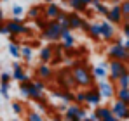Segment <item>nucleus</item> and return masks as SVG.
<instances>
[{"label":"nucleus","instance_id":"1","mask_svg":"<svg viewBox=\"0 0 129 121\" xmlns=\"http://www.w3.org/2000/svg\"><path fill=\"white\" fill-rule=\"evenodd\" d=\"M70 71H72V76L75 80V85H79V86H91L92 85L94 76L91 74L89 68H86V66H73Z\"/></svg>","mask_w":129,"mask_h":121},{"label":"nucleus","instance_id":"2","mask_svg":"<svg viewBox=\"0 0 129 121\" xmlns=\"http://www.w3.org/2000/svg\"><path fill=\"white\" fill-rule=\"evenodd\" d=\"M61 35H63V26H61L58 21H47L45 30H42L44 38H45L47 42L56 43L58 40H61Z\"/></svg>","mask_w":129,"mask_h":121},{"label":"nucleus","instance_id":"3","mask_svg":"<svg viewBox=\"0 0 129 121\" xmlns=\"http://www.w3.org/2000/svg\"><path fill=\"white\" fill-rule=\"evenodd\" d=\"M44 88H45V83L40 78H35V80L28 81V94L26 97L31 99V100H42L44 99Z\"/></svg>","mask_w":129,"mask_h":121},{"label":"nucleus","instance_id":"4","mask_svg":"<svg viewBox=\"0 0 129 121\" xmlns=\"http://www.w3.org/2000/svg\"><path fill=\"white\" fill-rule=\"evenodd\" d=\"M122 43H124L122 40H115V43L108 48V57H110V60H120V62L129 60V52L124 48Z\"/></svg>","mask_w":129,"mask_h":121},{"label":"nucleus","instance_id":"5","mask_svg":"<svg viewBox=\"0 0 129 121\" xmlns=\"http://www.w3.org/2000/svg\"><path fill=\"white\" fill-rule=\"evenodd\" d=\"M9 30V36H19V35H31L30 26H26L21 19H11L5 22Z\"/></svg>","mask_w":129,"mask_h":121},{"label":"nucleus","instance_id":"6","mask_svg":"<svg viewBox=\"0 0 129 121\" xmlns=\"http://www.w3.org/2000/svg\"><path fill=\"white\" fill-rule=\"evenodd\" d=\"M108 69H110L108 76H110V80H112V81H117L120 76H124L126 73H129L126 62H120V60H110Z\"/></svg>","mask_w":129,"mask_h":121},{"label":"nucleus","instance_id":"7","mask_svg":"<svg viewBox=\"0 0 129 121\" xmlns=\"http://www.w3.org/2000/svg\"><path fill=\"white\" fill-rule=\"evenodd\" d=\"M110 111H112L113 118H117V120H120V121L129 120V106L124 104V102L115 100L112 106H110Z\"/></svg>","mask_w":129,"mask_h":121},{"label":"nucleus","instance_id":"8","mask_svg":"<svg viewBox=\"0 0 129 121\" xmlns=\"http://www.w3.org/2000/svg\"><path fill=\"white\" fill-rule=\"evenodd\" d=\"M58 81H59V85L63 86V90H70L72 86H75V80H73L70 69H61V71L58 73Z\"/></svg>","mask_w":129,"mask_h":121},{"label":"nucleus","instance_id":"9","mask_svg":"<svg viewBox=\"0 0 129 121\" xmlns=\"http://www.w3.org/2000/svg\"><path fill=\"white\" fill-rule=\"evenodd\" d=\"M101 95H100V92H98V88L96 86H92V88H89L86 90V104L87 106H94V107H98V106H101Z\"/></svg>","mask_w":129,"mask_h":121},{"label":"nucleus","instance_id":"10","mask_svg":"<svg viewBox=\"0 0 129 121\" xmlns=\"http://www.w3.org/2000/svg\"><path fill=\"white\" fill-rule=\"evenodd\" d=\"M98 92H100V95H101V99H112L113 95H115V90H113V85L110 83V81H105L101 80L98 83Z\"/></svg>","mask_w":129,"mask_h":121},{"label":"nucleus","instance_id":"11","mask_svg":"<svg viewBox=\"0 0 129 121\" xmlns=\"http://www.w3.org/2000/svg\"><path fill=\"white\" fill-rule=\"evenodd\" d=\"M11 78L16 80V81H19V83L30 80V76L24 73V69H23V66L19 64V62H14V64H12V74H11Z\"/></svg>","mask_w":129,"mask_h":121},{"label":"nucleus","instance_id":"12","mask_svg":"<svg viewBox=\"0 0 129 121\" xmlns=\"http://www.w3.org/2000/svg\"><path fill=\"white\" fill-rule=\"evenodd\" d=\"M107 21L110 24H119V22L122 21V12H120V7H119V5H113L112 9H108Z\"/></svg>","mask_w":129,"mask_h":121},{"label":"nucleus","instance_id":"13","mask_svg":"<svg viewBox=\"0 0 129 121\" xmlns=\"http://www.w3.org/2000/svg\"><path fill=\"white\" fill-rule=\"evenodd\" d=\"M59 12H61V9L58 7L56 2H52V4H47V7L44 9V18L49 19V21H56V18H58Z\"/></svg>","mask_w":129,"mask_h":121},{"label":"nucleus","instance_id":"14","mask_svg":"<svg viewBox=\"0 0 129 121\" xmlns=\"http://www.w3.org/2000/svg\"><path fill=\"white\" fill-rule=\"evenodd\" d=\"M94 114H96V118L100 121H112L113 120V114H112L110 107H107V106H98L96 111H94Z\"/></svg>","mask_w":129,"mask_h":121},{"label":"nucleus","instance_id":"15","mask_svg":"<svg viewBox=\"0 0 129 121\" xmlns=\"http://www.w3.org/2000/svg\"><path fill=\"white\" fill-rule=\"evenodd\" d=\"M80 107H82V106H77V104H70V106H66L63 121H72V120H75V118H79Z\"/></svg>","mask_w":129,"mask_h":121},{"label":"nucleus","instance_id":"16","mask_svg":"<svg viewBox=\"0 0 129 121\" xmlns=\"http://www.w3.org/2000/svg\"><path fill=\"white\" fill-rule=\"evenodd\" d=\"M52 56H54V47L52 45H45V47L40 48V52H39V57L42 60V64H49L52 60Z\"/></svg>","mask_w":129,"mask_h":121},{"label":"nucleus","instance_id":"17","mask_svg":"<svg viewBox=\"0 0 129 121\" xmlns=\"http://www.w3.org/2000/svg\"><path fill=\"white\" fill-rule=\"evenodd\" d=\"M100 28H101V38H105V40H112L113 38V35H115L113 24H110L108 21H103V22H100Z\"/></svg>","mask_w":129,"mask_h":121},{"label":"nucleus","instance_id":"18","mask_svg":"<svg viewBox=\"0 0 129 121\" xmlns=\"http://www.w3.org/2000/svg\"><path fill=\"white\" fill-rule=\"evenodd\" d=\"M52 95H54V97H59V99L64 102V106H66V104H68V106L73 104V92H72V90H58V92H54Z\"/></svg>","mask_w":129,"mask_h":121},{"label":"nucleus","instance_id":"19","mask_svg":"<svg viewBox=\"0 0 129 121\" xmlns=\"http://www.w3.org/2000/svg\"><path fill=\"white\" fill-rule=\"evenodd\" d=\"M68 22H70V30H79L82 26L84 19L77 12H68Z\"/></svg>","mask_w":129,"mask_h":121},{"label":"nucleus","instance_id":"20","mask_svg":"<svg viewBox=\"0 0 129 121\" xmlns=\"http://www.w3.org/2000/svg\"><path fill=\"white\" fill-rule=\"evenodd\" d=\"M37 74H39V78L40 80H49L51 76H52V68L49 66V64H40L39 68H37Z\"/></svg>","mask_w":129,"mask_h":121},{"label":"nucleus","instance_id":"21","mask_svg":"<svg viewBox=\"0 0 129 121\" xmlns=\"http://www.w3.org/2000/svg\"><path fill=\"white\" fill-rule=\"evenodd\" d=\"M61 40H63V47L64 48H73L75 47V38H73V35H72V31H66L63 30V35H61Z\"/></svg>","mask_w":129,"mask_h":121},{"label":"nucleus","instance_id":"22","mask_svg":"<svg viewBox=\"0 0 129 121\" xmlns=\"http://www.w3.org/2000/svg\"><path fill=\"white\" fill-rule=\"evenodd\" d=\"M26 14H28L30 19L35 21V19H39V18H42V16H44V7H42V5H33V7L28 9Z\"/></svg>","mask_w":129,"mask_h":121},{"label":"nucleus","instance_id":"23","mask_svg":"<svg viewBox=\"0 0 129 121\" xmlns=\"http://www.w3.org/2000/svg\"><path fill=\"white\" fill-rule=\"evenodd\" d=\"M24 7H23L21 4H16V5H12V9H11V14H12V19H21L23 16H24Z\"/></svg>","mask_w":129,"mask_h":121},{"label":"nucleus","instance_id":"24","mask_svg":"<svg viewBox=\"0 0 129 121\" xmlns=\"http://www.w3.org/2000/svg\"><path fill=\"white\" fill-rule=\"evenodd\" d=\"M92 73H94V76L100 78V80H105L108 76V71H107V68H105V64H100V66L92 68Z\"/></svg>","mask_w":129,"mask_h":121},{"label":"nucleus","instance_id":"25","mask_svg":"<svg viewBox=\"0 0 129 121\" xmlns=\"http://www.w3.org/2000/svg\"><path fill=\"white\" fill-rule=\"evenodd\" d=\"M68 5H70L72 10H75L77 14H79V12H84V10L87 12V7L80 2V0H68Z\"/></svg>","mask_w":129,"mask_h":121},{"label":"nucleus","instance_id":"26","mask_svg":"<svg viewBox=\"0 0 129 121\" xmlns=\"http://www.w3.org/2000/svg\"><path fill=\"white\" fill-rule=\"evenodd\" d=\"M21 57L24 62H30V60L33 59V48L30 47V45H24L21 47Z\"/></svg>","mask_w":129,"mask_h":121},{"label":"nucleus","instance_id":"27","mask_svg":"<svg viewBox=\"0 0 129 121\" xmlns=\"http://www.w3.org/2000/svg\"><path fill=\"white\" fill-rule=\"evenodd\" d=\"M92 38H100L101 36V28H100V22H91L89 24V31H87Z\"/></svg>","mask_w":129,"mask_h":121},{"label":"nucleus","instance_id":"28","mask_svg":"<svg viewBox=\"0 0 129 121\" xmlns=\"http://www.w3.org/2000/svg\"><path fill=\"white\" fill-rule=\"evenodd\" d=\"M9 54H11L14 59H19V57H21V47H19L16 42H11V43H9Z\"/></svg>","mask_w":129,"mask_h":121},{"label":"nucleus","instance_id":"29","mask_svg":"<svg viewBox=\"0 0 129 121\" xmlns=\"http://www.w3.org/2000/svg\"><path fill=\"white\" fill-rule=\"evenodd\" d=\"M115 95H117V100H120V102H124V104H127V106H129V88H127V90L119 88V90L115 92Z\"/></svg>","mask_w":129,"mask_h":121},{"label":"nucleus","instance_id":"30","mask_svg":"<svg viewBox=\"0 0 129 121\" xmlns=\"http://www.w3.org/2000/svg\"><path fill=\"white\" fill-rule=\"evenodd\" d=\"M73 104H77V106H84L86 104V92H77V94H73Z\"/></svg>","mask_w":129,"mask_h":121},{"label":"nucleus","instance_id":"31","mask_svg":"<svg viewBox=\"0 0 129 121\" xmlns=\"http://www.w3.org/2000/svg\"><path fill=\"white\" fill-rule=\"evenodd\" d=\"M26 121H44L42 114L37 112V111H28L26 112Z\"/></svg>","mask_w":129,"mask_h":121},{"label":"nucleus","instance_id":"32","mask_svg":"<svg viewBox=\"0 0 129 121\" xmlns=\"http://www.w3.org/2000/svg\"><path fill=\"white\" fill-rule=\"evenodd\" d=\"M117 83H119V88L127 90V88H129V73H126L124 76H120V78L117 80Z\"/></svg>","mask_w":129,"mask_h":121},{"label":"nucleus","instance_id":"33","mask_svg":"<svg viewBox=\"0 0 129 121\" xmlns=\"http://www.w3.org/2000/svg\"><path fill=\"white\" fill-rule=\"evenodd\" d=\"M119 7H120V12H122V19H127L129 21V2H127V0L122 2Z\"/></svg>","mask_w":129,"mask_h":121},{"label":"nucleus","instance_id":"34","mask_svg":"<svg viewBox=\"0 0 129 121\" xmlns=\"http://www.w3.org/2000/svg\"><path fill=\"white\" fill-rule=\"evenodd\" d=\"M94 5V10L100 14V16H107V12H108V7L105 5V4H92Z\"/></svg>","mask_w":129,"mask_h":121},{"label":"nucleus","instance_id":"35","mask_svg":"<svg viewBox=\"0 0 129 121\" xmlns=\"http://www.w3.org/2000/svg\"><path fill=\"white\" fill-rule=\"evenodd\" d=\"M12 111H14V114H23L24 112V106L21 102H12Z\"/></svg>","mask_w":129,"mask_h":121},{"label":"nucleus","instance_id":"36","mask_svg":"<svg viewBox=\"0 0 129 121\" xmlns=\"http://www.w3.org/2000/svg\"><path fill=\"white\" fill-rule=\"evenodd\" d=\"M0 95L9 99V83H0Z\"/></svg>","mask_w":129,"mask_h":121},{"label":"nucleus","instance_id":"37","mask_svg":"<svg viewBox=\"0 0 129 121\" xmlns=\"http://www.w3.org/2000/svg\"><path fill=\"white\" fill-rule=\"evenodd\" d=\"M35 24H37V28H39V30H45V26H47V19L42 16V18L35 19Z\"/></svg>","mask_w":129,"mask_h":121},{"label":"nucleus","instance_id":"38","mask_svg":"<svg viewBox=\"0 0 129 121\" xmlns=\"http://www.w3.org/2000/svg\"><path fill=\"white\" fill-rule=\"evenodd\" d=\"M9 81H11V73L2 71V74H0V83H9Z\"/></svg>","mask_w":129,"mask_h":121},{"label":"nucleus","instance_id":"39","mask_svg":"<svg viewBox=\"0 0 129 121\" xmlns=\"http://www.w3.org/2000/svg\"><path fill=\"white\" fill-rule=\"evenodd\" d=\"M0 35H9V30H7L5 22H0Z\"/></svg>","mask_w":129,"mask_h":121},{"label":"nucleus","instance_id":"40","mask_svg":"<svg viewBox=\"0 0 129 121\" xmlns=\"http://www.w3.org/2000/svg\"><path fill=\"white\" fill-rule=\"evenodd\" d=\"M122 31H124V35L127 36V40H129V21H126V24H124V28H122Z\"/></svg>","mask_w":129,"mask_h":121},{"label":"nucleus","instance_id":"41","mask_svg":"<svg viewBox=\"0 0 129 121\" xmlns=\"http://www.w3.org/2000/svg\"><path fill=\"white\" fill-rule=\"evenodd\" d=\"M89 24H91V22H87V21H84V22H82V26H80V30H84V31H89Z\"/></svg>","mask_w":129,"mask_h":121},{"label":"nucleus","instance_id":"42","mask_svg":"<svg viewBox=\"0 0 129 121\" xmlns=\"http://www.w3.org/2000/svg\"><path fill=\"white\" fill-rule=\"evenodd\" d=\"M80 2H82V4H84L86 7H89V5H92V0H80Z\"/></svg>","mask_w":129,"mask_h":121},{"label":"nucleus","instance_id":"43","mask_svg":"<svg viewBox=\"0 0 129 121\" xmlns=\"http://www.w3.org/2000/svg\"><path fill=\"white\" fill-rule=\"evenodd\" d=\"M122 45H124V48H126V50H127V52H129V40H126V42H124V43H122Z\"/></svg>","mask_w":129,"mask_h":121},{"label":"nucleus","instance_id":"44","mask_svg":"<svg viewBox=\"0 0 129 121\" xmlns=\"http://www.w3.org/2000/svg\"><path fill=\"white\" fill-rule=\"evenodd\" d=\"M51 121H63V118H59V116H54Z\"/></svg>","mask_w":129,"mask_h":121},{"label":"nucleus","instance_id":"45","mask_svg":"<svg viewBox=\"0 0 129 121\" xmlns=\"http://www.w3.org/2000/svg\"><path fill=\"white\" fill-rule=\"evenodd\" d=\"M0 22H4V12H2V9H0Z\"/></svg>","mask_w":129,"mask_h":121},{"label":"nucleus","instance_id":"46","mask_svg":"<svg viewBox=\"0 0 129 121\" xmlns=\"http://www.w3.org/2000/svg\"><path fill=\"white\" fill-rule=\"evenodd\" d=\"M92 4H103V0H92Z\"/></svg>","mask_w":129,"mask_h":121},{"label":"nucleus","instance_id":"47","mask_svg":"<svg viewBox=\"0 0 129 121\" xmlns=\"http://www.w3.org/2000/svg\"><path fill=\"white\" fill-rule=\"evenodd\" d=\"M45 2H49V4H52V2H56V0H45Z\"/></svg>","mask_w":129,"mask_h":121},{"label":"nucleus","instance_id":"48","mask_svg":"<svg viewBox=\"0 0 129 121\" xmlns=\"http://www.w3.org/2000/svg\"><path fill=\"white\" fill-rule=\"evenodd\" d=\"M112 121H120V120H117V118H113V120H112Z\"/></svg>","mask_w":129,"mask_h":121},{"label":"nucleus","instance_id":"49","mask_svg":"<svg viewBox=\"0 0 129 121\" xmlns=\"http://www.w3.org/2000/svg\"><path fill=\"white\" fill-rule=\"evenodd\" d=\"M127 2H129V0H127Z\"/></svg>","mask_w":129,"mask_h":121}]
</instances>
